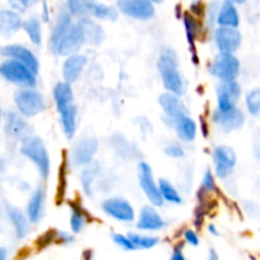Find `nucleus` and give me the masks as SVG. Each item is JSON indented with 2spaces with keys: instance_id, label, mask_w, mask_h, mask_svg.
Listing matches in <instances>:
<instances>
[{
  "instance_id": "16",
  "label": "nucleus",
  "mask_w": 260,
  "mask_h": 260,
  "mask_svg": "<svg viewBox=\"0 0 260 260\" xmlns=\"http://www.w3.org/2000/svg\"><path fill=\"white\" fill-rule=\"evenodd\" d=\"M212 121L222 129L223 132L238 131L245 123V114L240 108L235 107L228 112H222L216 109L212 113Z\"/></svg>"
},
{
  "instance_id": "42",
  "label": "nucleus",
  "mask_w": 260,
  "mask_h": 260,
  "mask_svg": "<svg viewBox=\"0 0 260 260\" xmlns=\"http://www.w3.org/2000/svg\"><path fill=\"white\" fill-rule=\"evenodd\" d=\"M30 2L32 0H9L10 5L14 10H17L18 13L19 12H24L28 7H29Z\"/></svg>"
},
{
  "instance_id": "35",
  "label": "nucleus",
  "mask_w": 260,
  "mask_h": 260,
  "mask_svg": "<svg viewBox=\"0 0 260 260\" xmlns=\"http://www.w3.org/2000/svg\"><path fill=\"white\" fill-rule=\"evenodd\" d=\"M220 5L221 4L218 2H212L208 5L207 10H206V22H207V27L210 28V29H215V24H217Z\"/></svg>"
},
{
  "instance_id": "22",
  "label": "nucleus",
  "mask_w": 260,
  "mask_h": 260,
  "mask_svg": "<svg viewBox=\"0 0 260 260\" xmlns=\"http://www.w3.org/2000/svg\"><path fill=\"white\" fill-rule=\"evenodd\" d=\"M183 23H184V29L185 36H187L188 45H189L190 51H192V58L194 63H198L197 53H196V42H197L198 37H200L202 28H201L200 18L194 17L190 13H185L183 15Z\"/></svg>"
},
{
  "instance_id": "32",
  "label": "nucleus",
  "mask_w": 260,
  "mask_h": 260,
  "mask_svg": "<svg viewBox=\"0 0 260 260\" xmlns=\"http://www.w3.org/2000/svg\"><path fill=\"white\" fill-rule=\"evenodd\" d=\"M129 239L134 243L135 248L140 249V250H150L154 249L157 244L160 243V239L154 235H146V234L140 233H129Z\"/></svg>"
},
{
  "instance_id": "9",
  "label": "nucleus",
  "mask_w": 260,
  "mask_h": 260,
  "mask_svg": "<svg viewBox=\"0 0 260 260\" xmlns=\"http://www.w3.org/2000/svg\"><path fill=\"white\" fill-rule=\"evenodd\" d=\"M212 159L215 165V174L220 179H226L230 177L238 162L235 150L226 145H218L213 149Z\"/></svg>"
},
{
  "instance_id": "36",
  "label": "nucleus",
  "mask_w": 260,
  "mask_h": 260,
  "mask_svg": "<svg viewBox=\"0 0 260 260\" xmlns=\"http://www.w3.org/2000/svg\"><path fill=\"white\" fill-rule=\"evenodd\" d=\"M201 189L205 190V192H207V193H210V194H212L213 192H216V189H217V185H216L215 173H212V170H206V173L203 174Z\"/></svg>"
},
{
  "instance_id": "50",
  "label": "nucleus",
  "mask_w": 260,
  "mask_h": 260,
  "mask_svg": "<svg viewBox=\"0 0 260 260\" xmlns=\"http://www.w3.org/2000/svg\"><path fill=\"white\" fill-rule=\"evenodd\" d=\"M93 256H91V251L90 250H86L85 253L83 254V260H91Z\"/></svg>"
},
{
  "instance_id": "15",
  "label": "nucleus",
  "mask_w": 260,
  "mask_h": 260,
  "mask_svg": "<svg viewBox=\"0 0 260 260\" xmlns=\"http://www.w3.org/2000/svg\"><path fill=\"white\" fill-rule=\"evenodd\" d=\"M98 151V141L93 137H83L79 140L71 151V162L75 167L85 168L93 162L94 156Z\"/></svg>"
},
{
  "instance_id": "5",
  "label": "nucleus",
  "mask_w": 260,
  "mask_h": 260,
  "mask_svg": "<svg viewBox=\"0 0 260 260\" xmlns=\"http://www.w3.org/2000/svg\"><path fill=\"white\" fill-rule=\"evenodd\" d=\"M0 76L22 88H35L37 84V74L24 63L13 58H8L0 63Z\"/></svg>"
},
{
  "instance_id": "48",
  "label": "nucleus",
  "mask_w": 260,
  "mask_h": 260,
  "mask_svg": "<svg viewBox=\"0 0 260 260\" xmlns=\"http://www.w3.org/2000/svg\"><path fill=\"white\" fill-rule=\"evenodd\" d=\"M201 126H202L203 136L207 137V136H208V126H207V123H206L205 119H202V121H201Z\"/></svg>"
},
{
  "instance_id": "25",
  "label": "nucleus",
  "mask_w": 260,
  "mask_h": 260,
  "mask_svg": "<svg viewBox=\"0 0 260 260\" xmlns=\"http://www.w3.org/2000/svg\"><path fill=\"white\" fill-rule=\"evenodd\" d=\"M7 212L8 217H9L10 222L13 225V229H14V234L17 239H19V240L24 239L30 231V221L28 218L27 213L24 215L22 211L18 210L17 207H13V206H8Z\"/></svg>"
},
{
  "instance_id": "2",
  "label": "nucleus",
  "mask_w": 260,
  "mask_h": 260,
  "mask_svg": "<svg viewBox=\"0 0 260 260\" xmlns=\"http://www.w3.org/2000/svg\"><path fill=\"white\" fill-rule=\"evenodd\" d=\"M53 102L63 135L66 139L71 140L78 129V107L75 104L71 84L58 81L53 88Z\"/></svg>"
},
{
  "instance_id": "14",
  "label": "nucleus",
  "mask_w": 260,
  "mask_h": 260,
  "mask_svg": "<svg viewBox=\"0 0 260 260\" xmlns=\"http://www.w3.org/2000/svg\"><path fill=\"white\" fill-rule=\"evenodd\" d=\"M216 93H217V109L228 112L235 108L238 104L241 96V86L238 80L220 81Z\"/></svg>"
},
{
  "instance_id": "28",
  "label": "nucleus",
  "mask_w": 260,
  "mask_h": 260,
  "mask_svg": "<svg viewBox=\"0 0 260 260\" xmlns=\"http://www.w3.org/2000/svg\"><path fill=\"white\" fill-rule=\"evenodd\" d=\"M86 14L96 18V19H107V20H116L118 17V12L113 7L99 3L96 0H86L85 2Z\"/></svg>"
},
{
  "instance_id": "10",
  "label": "nucleus",
  "mask_w": 260,
  "mask_h": 260,
  "mask_svg": "<svg viewBox=\"0 0 260 260\" xmlns=\"http://www.w3.org/2000/svg\"><path fill=\"white\" fill-rule=\"evenodd\" d=\"M102 211L108 217L118 222L129 223L136 218V212L131 203L121 197H112L102 203Z\"/></svg>"
},
{
  "instance_id": "8",
  "label": "nucleus",
  "mask_w": 260,
  "mask_h": 260,
  "mask_svg": "<svg viewBox=\"0 0 260 260\" xmlns=\"http://www.w3.org/2000/svg\"><path fill=\"white\" fill-rule=\"evenodd\" d=\"M139 183L150 205L155 207H161L164 205L165 201L160 194L159 182L155 180L152 168L146 161H141L139 164Z\"/></svg>"
},
{
  "instance_id": "38",
  "label": "nucleus",
  "mask_w": 260,
  "mask_h": 260,
  "mask_svg": "<svg viewBox=\"0 0 260 260\" xmlns=\"http://www.w3.org/2000/svg\"><path fill=\"white\" fill-rule=\"evenodd\" d=\"M112 240H113V243L116 244L118 248H121L122 250H126V251L136 250V248H135L134 243H132V240L129 239L128 235H123V234H113V235H112Z\"/></svg>"
},
{
  "instance_id": "12",
  "label": "nucleus",
  "mask_w": 260,
  "mask_h": 260,
  "mask_svg": "<svg viewBox=\"0 0 260 260\" xmlns=\"http://www.w3.org/2000/svg\"><path fill=\"white\" fill-rule=\"evenodd\" d=\"M117 9L136 20H149L155 15L154 2L151 0H117Z\"/></svg>"
},
{
  "instance_id": "37",
  "label": "nucleus",
  "mask_w": 260,
  "mask_h": 260,
  "mask_svg": "<svg viewBox=\"0 0 260 260\" xmlns=\"http://www.w3.org/2000/svg\"><path fill=\"white\" fill-rule=\"evenodd\" d=\"M85 2L86 0H66L68 8L66 9L75 17H85L86 9H85Z\"/></svg>"
},
{
  "instance_id": "33",
  "label": "nucleus",
  "mask_w": 260,
  "mask_h": 260,
  "mask_svg": "<svg viewBox=\"0 0 260 260\" xmlns=\"http://www.w3.org/2000/svg\"><path fill=\"white\" fill-rule=\"evenodd\" d=\"M99 167L98 164H89L84 168V170L81 172L80 175V182H81V187H83L84 192L86 193L88 196L91 194V185H93L94 179H95L96 174H98Z\"/></svg>"
},
{
  "instance_id": "19",
  "label": "nucleus",
  "mask_w": 260,
  "mask_h": 260,
  "mask_svg": "<svg viewBox=\"0 0 260 260\" xmlns=\"http://www.w3.org/2000/svg\"><path fill=\"white\" fill-rule=\"evenodd\" d=\"M136 228L140 231L155 233V231H160L165 228V220L157 212L155 206H144L137 217Z\"/></svg>"
},
{
  "instance_id": "54",
  "label": "nucleus",
  "mask_w": 260,
  "mask_h": 260,
  "mask_svg": "<svg viewBox=\"0 0 260 260\" xmlns=\"http://www.w3.org/2000/svg\"><path fill=\"white\" fill-rule=\"evenodd\" d=\"M151 2H154V3H160V2H161V0H151Z\"/></svg>"
},
{
  "instance_id": "29",
  "label": "nucleus",
  "mask_w": 260,
  "mask_h": 260,
  "mask_svg": "<svg viewBox=\"0 0 260 260\" xmlns=\"http://www.w3.org/2000/svg\"><path fill=\"white\" fill-rule=\"evenodd\" d=\"M89 222V216L83 207L78 203H71L70 213V229L73 234H80Z\"/></svg>"
},
{
  "instance_id": "11",
  "label": "nucleus",
  "mask_w": 260,
  "mask_h": 260,
  "mask_svg": "<svg viewBox=\"0 0 260 260\" xmlns=\"http://www.w3.org/2000/svg\"><path fill=\"white\" fill-rule=\"evenodd\" d=\"M213 41L218 52L235 53L243 43V35L238 28L218 25L213 29Z\"/></svg>"
},
{
  "instance_id": "31",
  "label": "nucleus",
  "mask_w": 260,
  "mask_h": 260,
  "mask_svg": "<svg viewBox=\"0 0 260 260\" xmlns=\"http://www.w3.org/2000/svg\"><path fill=\"white\" fill-rule=\"evenodd\" d=\"M22 29H24V32L27 33L33 45H41V42H42V25H41L40 19L32 17L29 19L24 20Z\"/></svg>"
},
{
  "instance_id": "23",
  "label": "nucleus",
  "mask_w": 260,
  "mask_h": 260,
  "mask_svg": "<svg viewBox=\"0 0 260 260\" xmlns=\"http://www.w3.org/2000/svg\"><path fill=\"white\" fill-rule=\"evenodd\" d=\"M172 128L175 129L177 136L183 142H192L197 136V123L188 113L180 116L174 122Z\"/></svg>"
},
{
  "instance_id": "18",
  "label": "nucleus",
  "mask_w": 260,
  "mask_h": 260,
  "mask_svg": "<svg viewBox=\"0 0 260 260\" xmlns=\"http://www.w3.org/2000/svg\"><path fill=\"white\" fill-rule=\"evenodd\" d=\"M5 131L13 139L18 141H24L32 136V129L29 123L24 119V116L18 112H8L5 114Z\"/></svg>"
},
{
  "instance_id": "49",
  "label": "nucleus",
  "mask_w": 260,
  "mask_h": 260,
  "mask_svg": "<svg viewBox=\"0 0 260 260\" xmlns=\"http://www.w3.org/2000/svg\"><path fill=\"white\" fill-rule=\"evenodd\" d=\"M0 260H8V251H7V249L0 248Z\"/></svg>"
},
{
  "instance_id": "24",
  "label": "nucleus",
  "mask_w": 260,
  "mask_h": 260,
  "mask_svg": "<svg viewBox=\"0 0 260 260\" xmlns=\"http://www.w3.org/2000/svg\"><path fill=\"white\" fill-rule=\"evenodd\" d=\"M45 201L46 193L42 187H38L30 196L27 205V216L29 218L30 223L40 222L45 212Z\"/></svg>"
},
{
  "instance_id": "13",
  "label": "nucleus",
  "mask_w": 260,
  "mask_h": 260,
  "mask_svg": "<svg viewBox=\"0 0 260 260\" xmlns=\"http://www.w3.org/2000/svg\"><path fill=\"white\" fill-rule=\"evenodd\" d=\"M159 104L162 109V113H164L162 119L170 128L180 116L188 113L187 108L180 99V95L170 93V91H165L159 96Z\"/></svg>"
},
{
  "instance_id": "45",
  "label": "nucleus",
  "mask_w": 260,
  "mask_h": 260,
  "mask_svg": "<svg viewBox=\"0 0 260 260\" xmlns=\"http://www.w3.org/2000/svg\"><path fill=\"white\" fill-rule=\"evenodd\" d=\"M42 18L45 22H48V20H50V10H48V7L46 3H43L42 5Z\"/></svg>"
},
{
  "instance_id": "1",
  "label": "nucleus",
  "mask_w": 260,
  "mask_h": 260,
  "mask_svg": "<svg viewBox=\"0 0 260 260\" xmlns=\"http://www.w3.org/2000/svg\"><path fill=\"white\" fill-rule=\"evenodd\" d=\"M86 43L85 36L78 22L73 20V14L68 9H61L56 17L48 47L56 56H68L78 53Z\"/></svg>"
},
{
  "instance_id": "53",
  "label": "nucleus",
  "mask_w": 260,
  "mask_h": 260,
  "mask_svg": "<svg viewBox=\"0 0 260 260\" xmlns=\"http://www.w3.org/2000/svg\"><path fill=\"white\" fill-rule=\"evenodd\" d=\"M2 119H3V112L2 109H0V122H2Z\"/></svg>"
},
{
  "instance_id": "46",
  "label": "nucleus",
  "mask_w": 260,
  "mask_h": 260,
  "mask_svg": "<svg viewBox=\"0 0 260 260\" xmlns=\"http://www.w3.org/2000/svg\"><path fill=\"white\" fill-rule=\"evenodd\" d=\"M208 233H210L212 236L220 235V231H218L217 226H216L215 223H211V225H208Z\"/></svg>"
},
{
  "instance_id": "47",
  "label": "nucleus",
  "mask_w": 260,
  "mask_h": 260,
  "mask_svg": "<svg viewBox=\"0 0 260 260\" xmlns=\"http://www.w3.org/2000/svg\"><path fill=\"white\" fill-rule=\"evenodd\" d=\"M208 260H220L215 249H210V251H208Z\"/></svg>"
},
{
  "instance_id": "3",
  "label": "nucleus",
  "mask_w": 260,
  "mask_h": 260,
  "mask_svg": "<svg viewBox=\"0 0 260 260\" xmlns=\"http://www.w3.org/2000/svg\"><path fill=\"white\" fill-rule=\"evenodd\" d=\"M157 70L161 76L165 90L182 95L184 94V80L179 70V58L173 48H164L157 60Z\"/></svg>"
},
{
  "instance_id": "30",
  "label": "nucleus",
  "mask_w": 260,
  "mask_h": 260,
  "mask_svg": "<svg viewBox=\"0 0 260 260\" xmlns=\"http://www.w3.org/2000/svg\"><path fill=\"white\" fill-rule=\"evenodd\" d=\"M159 189L160 194H161L162 200L165 202L172 203V205H180L183 202L182 194L179 193V190L168 179H164V178L159 179Z\"/></svg>"
},
{
  "instance_id": "40",
  "label": "nucleus",
  "mask_w": 260,
  "mask_h": 260,
  "mask_svg": "<svg viewBox=\"0 0 260 260\" xmlns=\"http://www.w3.org/2000/svg\"><path fill=\"white\" fill-rule=\"evenodd\" d=\"M183 239H184V243L190 246H194L196 248V246L200 245V236H198L196 229H187V230H184Z\"/></svg>"
},
{
  "instance_id": "52",
  "label": "nucleus",
  "mask_w": 260,
  "mask_h": 260,
  "mask_svg": "<svg viewBox=\"0 0 260 260\" xmlns=\"http://www.w3.org/2000/svg\"><path fill=\"white\" fill-rule=\"evenodd\" d=\"M233 3H235V4H243V3H245L246 0H231Z\"/></svg>"
},
{
  "instance_id": "44",
  "label": "nucleus",
  "mask_w": 260,
  "mask_h": 260,
  "mask_svg": "<svg viewBox=\"0 0 260 260\" xmlns=\"http://www.w3.org/2000/svg\"><path fill=\"white\" fill-rule=\"evenodd\" d=\"M203 13H205V8H203V4L201 2H194L190 5V14H193L194 17L201 18Z\"/></svg>"
},
{
  "instance_id": "27",
  "label": "nucleus",
  "mask_w": 260,
  "mask_h": 260,
  "mask_svg": "<svg viewBox=\"0 0 260 260\" xmlns=\"http://www.w3.org/2000/svg\"><path fill=\"white\" fill-rule=\"evenodd\" d=\"M217 25L222 27L239 28L240 25V15L236 9L235 3L231 0H223L220 5V12L217 17Z\"/></svg>"
},
{
  "instance_id": "6",
  "label": "nucleus",
  "mask_w": 260,
  "mask_h": 260,
  "mask_svg": "<svg viewBox=\"0 0 260 260\" xmlns=\"http://www.w3.org/2000/svg\"><path fill=\"white\" fill-rule=\"evenodd\" d=\"M240 70V61L236 57L235 53L222 52H218V55L213 58L212 62L210 63V68H208L211 75L215 76L220 81L238 80Z\"/></svg>"
},
{
  "instance_id": "21",
  "label": "nucleus",
  "mask_w": 260,
  "mask_h": 260,
  "mask_svg": "<svg viewBox=\"0 0 260 260\" xmlns=\"http://www.w3.org/2000/svg\"><path fill=\"white\" fill-rule=\"evenodd\" d=\"M23 27V20L19 13L14 9L0 10V36L10 37Z\"/></svg>"
},
{
  "instance_id": "17",
  "label": "nucleus",
  "mask_w": 260,
  "mask_h": 260,
  "mask_svg": "<svg viewBox=\"0 0 260 260\" xmlns=\"http://www.w3.org/2000/svg\"><path fill=\"white\" fill-rule=\"evenodd\" d=\"M0 53H2L4 57L13 58V60H17L19 62L24 63L25 66L30 69L35 74H38L40 71V62H38V58L36 57L35 53L29 50L28 47L23 45H8L4 47L0 48Z\"/></svg>"
},
{
  "instance_id": "39",
  "label": "nucleus",
  "mask_w": 260,
  "mask_h": 260,
  "mask_svg": "<svg viewBox=\"0 0 260 260\" xmlns=\"http://www.w3.org/2000/svg\"><path fill=\"white\" fill-rule=\"evenodd\" d=\"M164 152L168 156L172 157V159H182L185 154L184 147L180 144H178V142H173V144L167 145L164 149Z\"/></svg>"
},
{
  "instance_id": "51",
  "label": "nucleus",
  "mask_w": 260,
  "mask_h": 260,
  "mask_svg": "<svg viewBox=\"0 0 260 260\" xmlns=\"http://www.w3.org/2000/svg\"><path fill=\"white\" fill-rule=\"evenodd\" d=\"M3 170H4V162H3L2 160H0V175L3 174Z\"/></svg>"
},
{
  "instance_id": "43",
  "label": "nucleus",
  "mask_w": 260,
  "mask_h": 260,
  "mask_svg": "<svg viewBox=\"0 0 260 260\" xmlns=\"http://www.w3.org/2000/svg\"><path fill=\"white\" fill-rule=\"evenodd\" d=\"M169 260H187L184 255V251H183V246L180 245H175L174 248H173V251H172V255H170Z\"/></svg>"
},
{
  "instance_id": "26",
  "label": "nucleus",
  "mask_w": 260,
  "mask_h": 260,
  "mask_svg": "<svg viewBox=\"0 0 260 260\" xmlns=\"http://www.w3.org/2000/svg\"><path fill=\"white\" fill-rule=\"evenodd\" d=\"M78 23L81 27V29H83L86 43H90V45H101L103 42L104 38H106V33H104V29L98 23L94 22L89 17L79 18Z\"/></svg>"
},
{
  "instance_id": "4",
  "label": "nucleus",
  "mask_w": 260,
  "mask_h": 260,
  "mask_svg": "<svg viewBox=\"0 0 260 260\" xmlns=\"http://www.w3.org/2000/svg\"><path fill=\"white\" fill-rule=\"evenodd\" d=\"M20 152L37 168L42 179H47L51 172V160L45 142L37 136H30L22 142Z\"/></svg>"
},
{
  "instance_id": "20",
  "label": "nucleus",
  "mask_w": 260,
  "mask_h": 260,
  "mask_svg": "<svg viewBox=\"0 0 260 260\" xmlns=\"http://www.w3.org/2000/svg\"><path fill=\"white\" fill-rule=\"evenodd\" d=\"M88 58L85 55L81 53H74V55L68 56L62 63V78L63 81L69 84H73L78 81L85 69Z\"/></svg>"
},
{
  "instance_id": "41",
  "label": "nucleus",
  "mask_w": 260,
  "mask_h": 260,
  "mask_svg": "<svg viewBox=\"0 0 260 260\" xmlns=\"http://www.w3.org/2000/svg\"><path fill=\"white\" fill-rule=\"evenodd\" d=\"M55 241L58 244H63V245H69V244H71L74 241V234L63 230H56Z\"/></svg>"
},
{
  "instance_id": "7",
  "label": "nucleus",
  "mask_w": 260,
  "mask_h": 260,
  "mask_svg": "<svg viewBox=\"0 0 260 260\" xmlns=\"http://www.w3.org/2000/svg\"><path fill=\"white\" fill-rule=\"evenodd\" d=\"M18 112L24 117H35L46 109V101L42 94L33 88H23L14 95Z\"/></svg>"
},
{
  "instance_id": "34",
  "label": "nucleus",
  "mask_w": 260,
  "mask_h": 260,
  "mask_svg": "<svg viewBox=\"0 0 260 260\" xmlns=\"http://www.w3.org/2000/svg\"><path fill=\"white\" fill-rule=\"evenodd\" d=\"M245 107L250 116H260V86L250 89L245 94Z\"/></svg>"
}]
</instances>
